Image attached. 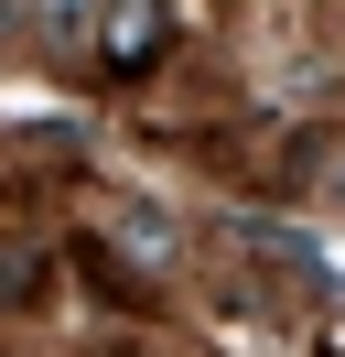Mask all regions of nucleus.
I'll return each mask as SVG.
<instances>
[{
	"mask_svg": "<svg viewBox=\"0 0 345 357\" xmlns=\"http://www.w3.org/2000/svg\"><path fill=\"white\" fill-rule=\"evenodd\" d=\"M151 54H162V11H151V0H119V22H108V66L141 76Z\"/></svg>",
	"mask_w": 345,
	"mask_h": 357,
	"instance_id": "obj_1",
	"label": "nucleus"
}]
</instances>
